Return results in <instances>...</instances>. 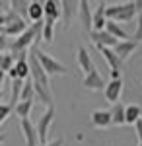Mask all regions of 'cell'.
Returning <instances> with one entry per match:
<instances>
[{"label":"cell","instance_id":"cell-1","mask_svg":"<svg viewBox=\"0 0 142 146\" xmlns=\"http://www.w3.org/2000/svg\"><path fill=\"white\" fill-rule=\"evenodd\" d=\"M31 55L37 58V62L41 64V68L47 72V76H62V74H68L70 72L66 64H62L60 60L53 58L49 53L41 51L39 47H31Z\"/></svg>","mask_w":142,"mask_h":146},{"label":"cell","instance_id":"cell-2","mask_svg":"<svg viewBox=\"0 0 142 146\" xmlns=\"http://www.w3.org/2000/svg\"><path fill=\"white\" fill-rule=\"evenodd\" d=\"M105 16L109 22H132L138 18L136 14V6L134 2H123V4H113V6H107L105 10Z\"/></svg>","mask_w":142,"mask_h":146},{"label":"cell","instance_id":"cell-3","mask_svg":"<svg viewBox=\"0 0 142 146\" xmlns=\"http://www.w3.org/2000/svg\"><path fill=\"white\" fill-rule=\"evenodd\" d=\"M55 105L53 107H47L43 111V115L39 117V121L35 125L37 129V136H39V144H49V131H51V125L55 121Z\"/></svg>","mask_w":142,"mask_h":146},{"label":"cell","instance_id":"cell-4","mask_svg":"<svg viewBox=\"0 0 142 146\" xmlns=\"http://www.w3.org/2000/svg\"><path fill=\"white\" fill-rule=\"evenodd\" d=\"M78 10H80V2H74V0H62L60 2V14H62L60 18H62L64 27H70L74 18H78Z\"/></svg>","mask_w":142,"mask_h":146},{"label":"cell","instance_id":"cell-5","mask_svg":"<svg viewBox=\"0 0 142 146\" xmlns=\"http://www.w3.org/2000/svg\"><path fill=\"white\" fill-rule=\"evenodd\" d=\"M123 90H125V82L123 78L121 80H109L107 82V86H105V90H103V96H105V100L109 101V103H119L121 96H123Z\"/></svg>","mask_w":142,"mask_h":146},{"label":"cell","instance_id":"cell-6","mask_svg":"<svg viewBox=\"0 0 142 146\" xmlns=\"http://www.w3.org/2000/svg\"><path fill=\"white\" fill-rule=\"evenodd\" d=\"M20 129H22L25 146H39V136H37V129L31 123V119H22L20 121Z\"/></svg>","mask_w":142,"mask_h":146},{"label":"cell","instance_id":"cell-7","mask_svg":"<svg viewBox=\"0 0 142 146\" xmlns=\"http://www.w3.org/2000/svg\"><path fill=\"white\" fill-rule=\"evenodd\" d=\"M82 86H84L88 92H103V90H105V86H107V82L103 80V76L99 74L98 70H94L92 74L84 76Z\"/></svg>","mask_w":142,"mask_h":146},{"label":"cell","instance_id":"cell-8","mask_svg":"<svg viewBox=\"0 0 142 146\" xmlns=\"http://www.w3.org/2000/svg\"><path fill=\"white\" fill-rule=\"evenodd\" d=\"M90 41L98 47V49H99V47L115 49V47H117V43H119V41H117L113 35H109L105 29H103V31H92V33H90Z\"/></svg>","mask_w":142,"mask_h":146},{"label":"cell","instance_id":"cell-9","mask_svg":"<svg viewBox=\"0 0 142 146\" xmlns=\"http://www.w3.org/2000/svg\"><path fill=\"white\" fill-rule=\"evenodd\" d=\"M92 4L88 2V0H80V10H78V20L82 23V27L88 31V35L94 31V25H92Z\"/></svg>","mask_w":142,"mask_h":146},{"label":"cell","instance_id":"cell-10","mask_svg":"<svg viewBox=\"0 0 142 146\" xmlns=\"http://www.w3.org/2000/svg\"><path fill=\"white\" fill-rule=\"evenodd\" d=\"M76 60H78V66H80V70L84 72V76L92 74L94 70H98V68H96V64H94V60H92V55L88 53L86 47H78Z\"/></svg>","mask_w":142,"mask_h":146},{"label":"cell","instance_id":"cell-11","mask_svg":"<svg viewBox=\"0 0 142 146\" xmlns=\"http://www.w3.org/2000/svg\"><path fill=\"white\" fill-rule=\"evenodd\" d=\"M105 10H107V4L105 2H99L96 6V10L92 14V25H94V31H103L105 25H107V16H105Z\"/></svg>","mask_w":142,"mask_h":146},{"label":"cell","instance_id":"cell-12","mask_svg":"<svg viewBox=\"0 0 142 146\" xmlns=\"http://www.w3.org/2000/svg\"><path fill=\"white\" fill-rule=\"evenodd\" d=\"M90 123L94 125L96 129H107L111 123V113L109 109H96L90 113Z\"/></svg>","mask_w":142,"mask_h":146},{"label":"cell","instance_id":"cell-13","mask_svg":"<svg viewBox=\"0 0 142 146\" xmlns=\"http://www.w3.org/2000/svg\"><path fill=\"white\" fill-rule=\"evenodd\" d=\"M98 51L101 53L103 60L107 62V66H109L111 70H115V72H121V70H123V64H125V62H123L119 56L115 55V51H113V49H107V47H99Z\"/></svg>","mask_w":142,"mask_h":146},{"label":"cell","instance_id":"cell-14","mask_svg":"<svg viewBox=\"0 0 142 146\" xmlns=\"http://www.w3.org/2000/svg\"><path fill=\"white\" fill-rule=\"evenodd\" d=\"M136 49H138V43H134V41H131V39H129V41H119V43H117V47H115L113 51H115V55H117L121 60L125 62V60H127V58H129V56H131Z\"/></svg>","mask_w":142,"mask_h":146},{"label":"cell","instance_id":"cell-15","mask_svg":"<svg viewBox=\"0 0 142 146\" xmlns=\"http://www.w3.org/2000/svg\"><path fill=\"white\" fill-rule=\"evenodd\" d=\"M43 10H45V20H51V22H58L60 20V2H55V0H47L43 4Z\"/></svg>","mask_w":142,"mask_h":146},{"label":"cell","instance_id":"cell-16","mask_svg":"<svg viewBox=\"0 0 142 146\" xmlns=\"http://www.w3.org/2000/svg\"><path fill=\"white\" fill-rule=\"evenodd\" d=\"M105 31H107L109 35H113L117 41H129V39H131V33H127V31L123 29V25L117 23V22H109V20H107Z\"/></svg>","mask_w":142,"mask_h":146},{"label":"cell","instance_id":"cell-17","mask_svg":"<svg viewBox=\"0 0 142 146\" xmlns=\"http://www.w3.org/2000/svg\"><path fill=\"white\" fill-rule=\"evenodd\" d=\"M43 18H45L43 4L37 2V0L29 2V8H27V20L33 22V23H39V22H43Z\"/></svg>","mask_w":142,"mask_h":146},{"label":"cell","instance_id":"cell-18","mask_svg":"<svg viewBox=\"0 0 142 146\" xmlns=\"http://www.w3.org/2000/svg\"><path fill=\"white\" fill-rule=\"evenodd\" d=\"M125 109H127V105H123V103H115V105H111V123L115 125V127H123V125H127L125 121Z\"/></svg>","mask_w":142,"mask_h":146},{"label":"cell","instance_id":"cell-19","mask_svg":"<svg viewBox=\"0 0 142 146\" xmlns=\"http://www.w3.org/2000/svg\"><path fill=\"white\" fill-rule=\"evenodd\" d=\"M29 25H27V22L25 20H20V22L16 23H10V25H6V27H2V35H6V37H20V35L27 29Z\"/></svg>","mask_w":142,"mask_h":146},{"label":"cell","instance_id":"cell-20","mask_svg":"<svg viewBox=\"0 0 142 146\" xmlns=\"http://www.w3.org/2000/svg\"><path fill=\"white\" fill-rule=\"evenodd\" d=\"M138 119H142V107L136 105V103L127 105V109H125V121H127V125H136Z\"/></svg>","mask_w":142,"mask_h":146},{"label":"cell","instance_id":"cell-21","mask_svg":"<svg viewBox=\"0 0 142 146\" xmlns=\"http://www.w3.org/2000/svg\"><path fill=\"white\" fill-rule=\"evenodd\" d=\"M33 103H35V101H20V103L14 107V113L20 117V121H22V119H29V115H31V111H33Z\"/></svg>","mask_w":142,"mask_h":146},{"label":"cell","instance_id":"cell-22","mask_svg":"<svg viewBox=\"0 0 142 146\" xmlns=\"http://www.w3.org/2000/svg\"><path fill=\"white\" fill-rule=\"evenodd\" d=\"M22 88H23V80H14V82H12V94H10V107H12V109L20 103Z\"/></svg>","mask_w":142,"mask_h":146},{"label":"cell","instance_id":"cell-23","mask_svg":"<svg viewBox=\"0 0 142 146\" xmlns=\"http://www.w3.org/2000/svg\"><path fill=\"white\" fill-rule=\"evenodd\" d=\"M27 8H29V2H22V0H14L10 6V10L25 22H27Z\"/></svg>","mask_w":142,"mask_h":146},{"label":"cell","instance_id":"cell-24","mask_svg":"<svg viewBox=\"0 0 142 146\" xmlns=\"http://www.w3.org/2000/svg\"><path fill=\"white\" fill-rule=\"evenodd\" d=\"M43 41L45 43L55 41V22L51 20H43Z\"/></svg>","mask_w":142,"mask_h":146},{"label":"cell","instance_id":"cell-25","mask_svg":"<svg viewBox=\"0 0 142 146\" xmlns=\"http://www.w3.org/2000/svg\"><path fill=\"white\" fill-rule=\"evenodd\" d=\"M16 64L12 53H0V72H10Z\"/></svg>","mask_w":142,"mask_h":146},{"label":"cell","instance_id":"cell-26","mask_svg":"<svg viewBox=\"0 0 142 146\" xmlns=\"http://www.w3.org/2000/svg\"><path fill=\"white\" fill-rule=\"evenodd\" d=\"M20 101H35V90H33V82H31V78L23 82L22 98H20Z\"/></svg>","mask_w":142,"mask_h":146},{"label":"cell","instance_id":"cell-27","mask_svg":"<svg viewBox=\"0 0 142 146\" xmlns=\"http://www.w3.org/2000/svg\"><path fill=\"white\" fill-rule=\"evenodd\" d=\"M131 41H134V43H142V14L136 18V29H134V33L131 35Z\"/></svg>","mask_w":142,"mask_h":146},{"label":"cell","instance_id":"cell-28","mask_svg":"<svg viewBox=\"0 0 142 146\" xmlns=\"http://www.w3.org/2000/svg\"><path fill=\"white\" fill-rule=\"evenodd\" d=\"M12 113V107L10 105H6V103H0V125L4 123L6 119H8V115Z\"/></svg>","mask_w":142,"mask_h":146},{"label":"cell","instance_id":"cell-29","mask_svg":"<svg viewBox=\"0 0 142 146\" xmlns=\"http://www.w3.org/2000/svg\"><path fill=\"white\" fill-rule=\"evenodd\" d=\"M6 51H10V41L6 35H0V53H6Z\"/></svg>","mask_w":142,"mask_h":146},{"label":"cell","instance_id":"cell-30","mask_svg":"<svg viewBox=\"0 0 142 146\" xmlns=\"http://www.w3.org/2000/svg\"><path fill=\"white\" fill-rule=\"evenodd\" d=\"M134 131H136V138H138V142H142V119H138V121H136Z\"/></svg>","mask_w":142,"mask_h":146},{"label":"cell","instance_id":"cell-31","mask_svg":"<svg viewBox=\"0 0 142 146\" xmlns=\"http://www.w3.org/2000/svg\"><path fill=\"white\" fill-rule=\"evenodd\" d=\"M62 144H64L62 138H55V140H51L49 144H39V146H62Z\"/></svg>","mask_w":142,"mask_h":146},{"label":"cell","instance_id":"cell-32","mask_svg":"<svg viewBox=\"0 0 142 146\" xmlns=\"http://www.w3.org/2000/svg\"><path fill=\"white\" fill-rule=\"evenodd\" d=\"M12 6V2H4V0H0V10L2 12H8Z\"/></svg>","mask_w":142,"mask_h":146},{"label":"cell","instance_id":"cell-33","mask_svg":"<svg viewBox=\"0 0 142 146\" xmlns=\"http://www.w3.org/2000/svg\"><path fill=\"white\" fill-rule=\"evenodd\" d=\"M134 6H136V14H142V0H134Z\"/></svg>","mask_w":142,"mask_h":146},{"label":"cell","instance_id":"cell-34","mask_svg":"<svg viewBox=\"0 0 142 146\" xmlns=\"http://www.w3.org/2000/svg\"><path fill=\"white\" fill-rule=\"evenodd\" d=\"M6 78H8V76H6V72H0V90L4 88V82H6Z\"/></svg>","mask_w":142,"mask_h":146},{"label":"cell","instance_id":"cell-35","mask_svg":"<svg viewBox=\"0 0 142 146\" xmlns=\"http://www.w3.org/2000/svg\"><path fill=\"white\" fill-rule=\"evenodd\" d=\"M4 140H6V135H4V133H0V144H2Z\"/></svg>","mask_w":142,"mask_h":146},{"label":"cell","instance_id":"cell-36","mask_svg":"<svg viewBox=\"0 0 142 146\" xmlns=\"http://www.w3.org/2000/svg\"><path fill=\"white\" fill-rule=\"evenodd\" d=\"M0 100H2V90H0Z\"/></svg>","mask_w":142,"mask_h":146},{"label":"cell","instance_id":"cell-37","mask_svg":"<svg viewBox=\"0 0 142 146\" xmlns=\"http://www.w3.org/2000/svg\"><path fill=\"white\" fill-rule=\"evenodd\" d=\"M0 35H2V27H0Z\"/></svg>","mask_w":142,"mask_h":146},{"label":"cell","instance_id":"cell-38","mask_svg":"<svg viewBox=\"0 0 142 146\" xmlns=\"http://www.w3.org/2000/svg\"><path fill=\"white\" fill-rule=\"evenodd\" d=\"M138 146H142V142H138Z\"/></svg>","mask_w":142,"mask_h":146}]
</instances>
